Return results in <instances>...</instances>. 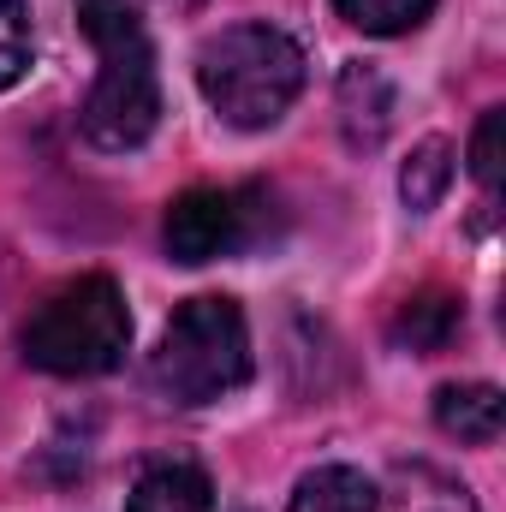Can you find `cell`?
I'll use <instances>...</instances> for the list:
<instances>
[{"label": "cell", "mask_w": 506, "mask_h": 512, "mask_svg": "<svg viewBox=\"0 0 506 512\" xmlns=\"http://www.w3.org/2000/svg\"><path fill=\"white\" fill-rule=\"evenodd\" d=\"M78 24L102 54V78L78 114L84 137L108 155L137 149L161 120V78H155V48L126 0H78Z\"/></svg>", "instance_id": "1"}, {"label": "cell", "mask_w": 506, "mask_h": 512, "mask_svg": "<svg viewBox=\"0 0 506 512\" xmlns=\"http://www.w3.org/2000/svg\"><path fill=\"white\" fill-rule=\"evenodd\" d=\"M197 84L209 108L239 131L274 126L304 90V48L274 24H233L203 42Z\"/></svg>", "instance_id": "2"}, {"label": "cell", "mask_w": 506, "mask_h": 512, "mask_svg": "<svg viewBox=\"0 0 506 512\" xmlns=\"http://www.w3.org/2000/svg\"><path fill=\"white\" fill-rule=\"evenodd\" d=\"M18 346L48 376H108L131 346V310L108 274H84L30 310Z\"/></svg>", "instance_id": "3"}, {"label": "cell", "mask_w": 506, "mask_h": 512, "mask_svg": "<svg viewBox=\"0 0 506 512\" xmlns=\"http://www.w3.org/2000/svg\"><path fill=\"white\" fill-rule=\"evenodd\" d=\"M155 382L179 405H215L251 382V328L245 310L221 292H203L173 310L161 352H155Z\"/></svg>", "instance_id": "4"}, {"label": "cell", "mask_w": 506, "mask_h": 512, "mask_svg": "<svg viewBox=\"0 0 506 512\" xmlns=\"http://www.w3.org/2000/svg\"><path fill=\"white\" fill-rule=\"evenodd\" d=\"M262 239V191L197 185L167 209V251L173 262H215Z\"/></svg>", "instance_id": "5"}, {"label": "cell", "mask_w": 506, "mask_h": 512, "mask_svg": "<svg viewBox=\"0 0 506 512\" xmlns=\"http://www.w3.org/2000/svg\"><path fill=\"white\" fill-rule=\"evenodd\" d=\"M334 108H340V137L364 155V149H381V137L393 126V84L381 78L370 60H352L334 84Z\"/></svg>", "instance_id": "6"}, {"label": "cell", "mask_w": 506, "mask_h": 512, "mask_svg": "<svg viewBox=\"0 0 506 512\" xmlns=\"http://www.w3.org/2000/svg\"><path fill=\"white\" fill-rule=\"evenodd\" d=\"M209 507H215V489H209L203 465H191V459L143 465L126 501V512H209Z\"/></svg>", "instance_id": "7"}, {"label": "cell", "mask_w": 506, "mask_h": 512, "mask_svg": "<svg viewBox=\"0 0 506 512\" xmlns=\"http://www.w3.org/2000/svg\"><path fill=\"white\" fill-rule=\"evenodd\" d=\"M435 423L453 435V441H471V447H489L506 423V399L495 382H453L435 393Z\"/></svg>", "instance_id": "8"}, {"label": "cell", "mask_w": 506, "mask_h": 512, "mask_svg": "<svg viewBox=\"0 0 506 512\" xmlns=\"http://www.w3.org/2000/svg\"><path fill=\"white\" fill-rule=\"evenodd\" d=\"M376 507H381V489L364 471H352V465H322V471L298 477L286 512H376Z\"/></svg>", "instance_id": "9"}, {"label": "cell", "mask_w": 506, "mask_h": 512, "mask_svg": "<svg viewBox=\"0 0 506 512\" xmlns=\"http://www.w3.org/2000/svg\"><path fill=\"white\" fill-rule=\"evenodd\" d=\"M459 328H465V304L453 292H417L393 316V340L411 346V352H441Z\"/></svg>", "instance_id": "10"}, {"label": "cell", "mask_w": 506, "mask_h": 512, "mask_svg": "<svg viewBox=\"0 0 506 512\" xmlns=\"http://www.w3.org/2000/svg\"><path fill=\"white\" fill-rule=\"evenodd\" d=\"M393 512H477L471 489L435 465H399L393 471Z\"/></svg>", "instance_id": "11"}, {"label": "cell", "mask_w": 506, "mask_h": 512, "mask_svg": "<svg viewBox=\"0 0 506 512\" xmlns=\"http://www.w3.org/2000/svg\"><path fill=\"white\" fill-rule=\"evenodd\" d=\"M447 185H453V143H441V137L417 143L411 161L399 167V197H405V209L429 215V209L447 197Z\"/></svg>", "instance_id": "12"}, {"label": "cell", "mask_w": 506, "mask_h": 512, "mask_svg": "<svg viewBox=\"0 0 506 512\" xmlns=\"http://www.w3.org/2000/svg\"><path fill=\"white\" fill-rule=\"evenodd\" d=\"M334 12L370 36H405L435 12V0H334Z\"/></svg>", "instance_id": "13"}, {"label": "cell", "mask_w": 506, "mask_h": 512, "mask_svg": "<svg viewBox=\"0 0 506 512\" xmlns=\"http://www.w3.org/2000/svg\"><path fill=\"white\" fill-rule=\"evenodd\" d=\"M30 6L24 0H0V90H12L30 72Z\"/></svg>", "instance_id": "14"}, {"label": "cell", "mask_w": 506, "mask_h": 512, "mask_svg": "<svg viewBox=\"0 0 506 512\" xmlns=\"http://www.w3.org/2000/svg\"><path fill=\"white\" fill-rule=\"evenodd\" d=\"M501 137H506V108H489L477 120V137H471V173H477V185H483L489 203L501 191Z\"/></svg>", "instance_id": "15"}, {"label": "cell", "mask_w": 506, "mask_h": 512, "mask_svg": "<svg viewBox=\"0 0 506 512\" xmlns=\"http://www.w3.org/2000/svg\"><path fill=\"white\" fill-rule=\"evenodd\" d=\"M167 6H197V0H167Z\"/></svg>", "instance_id": "16"}]
</instances>
